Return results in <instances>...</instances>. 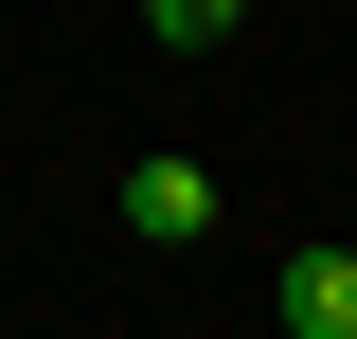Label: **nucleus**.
<instances>
[{
  "mask_svg": "<svg viewBox=\"0 0 357 339\" xmlns=\"http://www.w3.org/2000/svg\"><path fill=\"white\" fill-rule=\"evenodd\" d=\"M143 36H161V54H232V36H250V0H143Z\"/></svg>",
  "mask_w": 357,
  "mask_h": 339,
  "instance_id": "7ed1b4c3",
  "label": "nucleus"
},
{
  "mask_svg": "<svg viewBox=\"0 0 357 339\" xmlns=\"http://www.w3.org/2000/svg\"><path fill=\"white\" fill-rule=\"evenodd\" d=\"M286 339H357V250H340V232L286 250Z\"/></svg>",
  "mask_w": 357,
  "mask_h": 339,
  "instance_id": "f03ea898",
  "label": "nucleus"
},
{
  "mask_svg": "<svg viewBox=\"0 0 357 339\" xmlns=\"http://www.w3.org/2000/svg\"><path fill=\"white\" fill-rule=\"evenodd\" d=\"M126 232H143V250H197V232H215V161H178V143L126 161Z\"/></svg>",
  "mask_w": 357,
  "mask_h": 339,
  "instance_id": "f257e3e1",
  "label": "nucleus"
}]
</instances>
